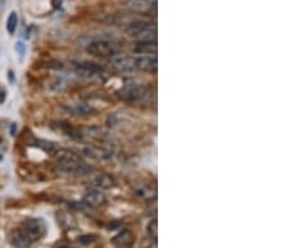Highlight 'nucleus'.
<instances>
[{"label": "nucleus", "mask_w": 282, "mask_h": 248, "mask_svg": "<svg viewBox=\"0 0 282 248\" xmlns=\"http://www.w3.org/2000/svg\"><path fill=\"white\" fill-rule=\"evenodd\" d=\"M54 156L56 157V170L60 174L84 176L92 170V168L82 162L80 157L72 150L59 148Z\"/></svg>", "instance_id": "nucleus-1"}, {"label": "nucleus", "mask_w": 282, "mask_h": 248, "mask_svg": "<svg viewBox=\"0 0 282 248\" xmlns=\"http://www.w3.org/2000/svg\"><path fill=\"white\" fill-rule=\"evenodd\" d=\"M126 34L130 38H137L140 40H157V32L153 23L146 20L133 22L126 28Z\"/></svg>", "instance_id": "nucleus-2"}, {"label": "nucleus", "mask_w": 282, "mask_h": 248, "mask_svg": "<svg viewBox=\"0 0 282 248\" xmlns=\"http://www.w3.org/2000/svg\"><path fill=\"white\" fill-rule=\"evenodd\" d=\"M18 230L30 240L32 243L36 242V240H42L46 233V223L39 218H28L24 220Z\"/></svg>", "instance_id": "nucleus-3"}, {"label": "nucleus", "mask_w": 282, "mask_h": 248, "mask_svg": "<svg viewBox=\"0 0 282 248\" xmlns=\"http://www.w3.org/2000/svg\"><path fill=\"white\" fill-rule=\"evenodd\" d=\"M120 96L123 100L130 102V103H138V102L148 100L150 99V88L142 86V84L130 83L120 89Z\"/></svg>", "instance_id": "nucleus-4"}, {"label": "nucleus", "mask_w": 282, "mask_h": 248, "mask_svg": "<svg viewBox=\"0 0 282 248\" xmlns=\"http://www.w3.org/2000/svg\"><path fill=\"white\" fill-rule=\"evenodd\" d=\"M86 49L90 56H98V58H114L116 56H120V48L117 44L110 40H103V39L90 42Z\"/></svg>", "instance_id": "nucleus-5"}, {"label": "nucleus", "mask_w": 282, "mask_h": 248, "mask_svg": "<svg viewBox=\"0 0 282 248\" xmlns=\"http://www.w3.org/2000/svg\"><path fill=\"white\" fill-rule=\"evenodd\" d=\"M73 66L78 76H84V78H92L103 72L102 66L93 63V62H76Z\"/></svg>", "instance_id": "nucleus-6"}, {"label": "nucleus", "mask_w": 282, "mask_h": 248, "mask_svg": "<svg viewBox=\"0 0 282 248\" xmlns=\"http://www.w3.org/2000/svg\"><path fill=\"white\" fill-rule=\"evenodd\" d=\"M136 70L144 72L150 74H157L158 70V60L156 56H140L134 59Z\"/></svg>", "instance_id": "nucleus-7"}, {"label": "nucleus", "mask_w": 282, "mask_h": 248, "mask_svg": "<svg viewBox=\"0 0 282 248\" xmlns=\"http://www.w3.org/2000/svg\"><path fill=\"white\" fill-rule=\"evenodd\" d=\"M112 63L116 68L123 73H132L136 70L134 66V58L126 56H116L112 58Z\"/></svg>", "instance_id": "nucleus-8"}, {"label": "nucleus", "mask_w": 282, "mask_h": 248, "mask_svg": "<svg viewBox=\"0 0 282 248\" xmlns=\"http://www.w3.org/2000/svg\"><path fill=\"white\" fill-rule=\"evenodd\" d=\"M134 240L136 237L132 230H123L112 238V244L120 248H130L134 243Z\"/></svg>", "instance_id": "nucleus-9"}, {"label": "nucleus", "mask_w": 282, "mask_h": 248, "mask_svg": "<svg viewBox=\"0 0 282 248\" xmlns=\"http://www.w3.org/2000/svg\"><path fill=\"white\" fill-rule=\"evenodd\" d=\"M84 202L88 207H100L106 203V196L102 192H100V190L93 188V190H89L86 193Z\"/></svg>", "instance_id": "nucleus-10"}, {"label": "nucleus", "mask_w": 282, "mask_h": 248, "mask_svg": "<svg viewBox=\"0 0 282 248\" xmlns=\"http://www.w3.org/2000/svg\"><path fill=\"white\" fill-rule=\"evenodd\" d=\"M9 242L16 248H28L33 244L18 228H16V230H13L10 232V234H9Z\"/></svg>", "instance_id": "nucleus-11"}, {"label": "nucleus", "mask_w": 282, "mask_h": 248, "mask_svg": "<svg viewBox=\"0 0 282 248\" xmlns=\"http://www.w3.org/2000/svg\"><path fill=\"white\" fill-rule=\"evenodd\" d=\"M133 52L137 54H156L157 53V40H140L134 44Z\"/></svg>", "instance_id": "nucleus-12"}, {"label": "nucleus", "mask_w": 282, "mask_h": 248, "mask_svg": "<svg viewBox=\"0 0 282 248\" xmlns=\"http://www.w3.org/2000/svg\"><path fill=\"white\" fill-rule=\"evenodd\" d=\"M134 193L140 198H144V200H150V197H156V188L150 187V184L148 183H137V184L133 187Z\"/></svg>", "instance_id": "nucleus-13"}, {"label": "nucleus", "mask_w": 282, "mask_h": 248, "mask_svg": "<svg viewBox=\"0 0 282 248\" xmlns=\"http://www.w3.org/2000/svg\"><path fill=\"white\" fill-rule=\"evenodd\" d=\"M96 183V187L100 188V190H110L116 186V180L110 174H100L94 180Z\"/></svg>", "instance_id": "nucleus-14"}, {"label": "nucleus", "mask_w": 282, "mask_h": 248, "mask_svg": "<svg viewBox=\"0 0 282 248\" xmlns=\"http://www.w3.org/2000/svg\"><path fill=\"white\" fill-rule=\"evenodd\" d=\"M16 26H18V16H16V13H12L9 16L8 20H6V30L9 32V34H14L16 33Z\"/></svg>", "instance_id": "nucleus-15"}, {"label": "nucleus", "mask_w": 282, "mask_h": 248, "mask_svg": "<svg viewBox=\"0 0 282 248\" xmlns=\"http://www.w3.org/2000/svg\"><path fill=\"white\" fill-rule=\"evenodd\" d=\"M73 112L78 116H88L92 112L90 106H86V104H74Z\"/></svg>", "instance_id": "nucleus-16"}, {"label": "nucleus", "mask_w": 282, "mask_h": 248, "mask_svg": "<svg viewBox=\"0 0 282 248\" xmlns=\"http://www.w3.org/2000/svg\"><path fill=\"white\" fill-rule=\"evenodd\" d=\"M148 234L150 237L152 238L154 242H157V230H158V224H157V220H153L148 223Z\"/></svg>", "instance_id": "nucleus-17"}, {"label": "nucleus", "mask_w": 282, "mask_h": 248, "mask_svg": "<svg viewBox=\"0 0 282 248\" xmlns=\"http://www.w3.org/2000/svg\"><path fill=\"white\" fill-rule=\"evenodd\" d=\"M96 240H97V237L93 234H83L78 238V242H80L84 246L92 244V243L96 242Z\"/></svg>", "instance_id": "nucleus-18"}, {"label": "nucleus", "mask_w": 282, "mask_h": 248, "mask_svg": "<svg viewBox=\"0 0 282 248\" xmlns=\"http://www.w3.org/2000/svg\"><path fill=\"white\" fill-rule=\"evenodd\" d=\"M46 64V68H50V69H60L62 66V63H59V62H54V60H50V62H46V63H44Z\"/></svg>", "instance_id": "nucleus-19"}, {"label": "nucleus", "mask_w": 282, "mask_h": 248, "mask_svg": "<svg viewBox=\"0 0 282 248\" xmlns=\"http://www.w3.org/2000/svg\"><path fill=\"white\" fill-rule=\"evenodd\" d=\"M16 49L20 56H24V54H26V46H24V43H22V42H18V43H16Z\"/></svg>", "instance_id": "nucleus-20"}, {"label": "nucleus", "mask_w": 282, "mask_h": 248, "mask_svg": "<svg viewBox=\"0 0 282 248\" xmlns=\"http://www.w3.org/2000/svg\"><path fill=\"white\" fill-rule=\"evenodd\" d=\"M6 89H4L3 86H0V104H3L4 102H6Z\"/></svg>", "instance_id": "nucleus-21"}, {"label": "nucleus", "mask_w": 282, "mask_h": 248, "mask_svg": "<svg viewBox=\"0 0 282 248\" xmlns=\"http://www.w3.org/2000/svg\"><path fill=\"white\" fill-rule=\"evenodd\" d=\"M62 3H63V0H52V4H53L54 9H59V8H60Z\"/></svg>", "instance_id": "nucleus-22"}, {"label": "nucleus", "mask_w": 282, "mask_h": 248, "mask_svg": "<svg viewBox=\"0 0 282 248\" xmlns=\"http://www.w3.org/2000/svg\"><path fill=\"white\" fill-rule=\"evenodd\" d=\"M10 134L12 136H16V124H12V128H10Z\"/></svg>", "instance_id": "nucleus-23"}, {"label": "nucleus", "mask_w": 282, "mask_h": 248, "mask_svg": "<svg viewBox=\"0 0 282 248\" xmlns=\"http://www.w3.org/2000/svg\"><path fill=\"white\" fill-rule=\"evenodd\" d=\"M8 78H10V80L13 82L14 80V73L13 72H9V76H8Z\"/></svg>", "instance_id": "nucleus-24"}, {"label": "nucleus", "mask_w": 282, "mask_h": 248, "mask_svg": "<svg viewBox=\"0 0 282 248\" xmlns=\"http://www.w3.org/2000/svg\"><path fill=\"white\" fill-rule=\"evenodd\" d=\"M59 248H73V247H69V246H60Z\"/></svg>", "instance_id": "nucleus-25"}]
</instances>
